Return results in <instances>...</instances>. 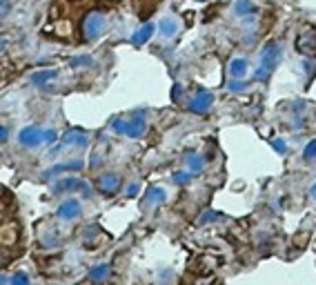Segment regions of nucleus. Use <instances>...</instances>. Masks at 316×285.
<instances>
[{"instance_id":"nucleus-1","label":"nucleus","mask_w":316,"mask_h":285,"mask_svg":"<svg viewBox=\"0 0 316 285\" xmlns=\"http://www.w3.org/2000/svg\"><path fill=\"white\" fill-rule=\"evenodd\" d=\"M281 63V45L279 43H267L261 52V65H258L254 78L256 80H267L274 74V69Z\"/></svg>"},{"instance_id":"nucleus-2","label":"nucleus","mask_w":316,"mask_h":285,"mask_svg":"<svg viewBox=\"0 0 316 285\" xmlns=\"http://www.w3.org/2000/svg\"><path fill=\"white\" fill-rule=\"evenodd\" d=\"M145 127H147V123H145V111L134 114L132 120L118 118V120L111 123V130L116 134H123V136H129V138H140L145 134Z\"/></svg>"},{"instance_id":"nucleus-3","label":"nucleus","mask_w":316,"mask_h":285,"mask_svg":"<svg viewBox=\"0 0 316 285\" xmlns=\"http://www.w3.org/2000/svg\"><path fill=\"white\" fill-rule=\"evenodd\" d=\"M107 29V18L100 11H89L83 20V36L85 40H96Z\"/></svg>"},{"instance_id":"nucleus-4","label":"nucleus","mask_w":316,"mask_h":285,"mask_svg":"<svg viewBox=\"0 0 316 285\" xmlns=\"http://www.w3.org/2000/svg\"><path fill=\"white\" fill-rule=\"evenodd\" d=\"M89 143L87 134L83 130H69L63 134V138H60V145H56L52 149V154H58L63 152V149H76V147H85V145Z\"/></svg>"},{"instance_id":"nucleus-5","label":"nucleus","mask_w":316,"mask_h":285,"mask_svg":"<svg viewBox=\"0 0 316 285\" xmlns=\"http://www.w3.org/2000/svg\"><path fill=\"white\" fill-rule=\"evenodd\" d=\"M296 49L303 56H314L316 54V27H305L301 36L296 38Z\"/></svg>"},{"instance_id":"nucleus-6","label":"nucleus","mask_w":316,"mask_h":285,"mask_svg":"<svg viewBox=\"0 0 316 285\" xmlns=\"http://www.w3.org/2000/svg\"><path fill=\"white\" fill-rule=\"evenodd\" d=\"M96 187H98V192L105 194V196H114L118 189H121V176L111 174V172L100 174L98 178H96Z\"/></svg>"},{"instance_id":"nucleus-7","label":"nucleus","mask_w":316,"mask_h":285,"mask_svg":"<svg viewBox=\"0 0 316 285\" xmlns=\"http://www.w3.org/2000/svg\"><path fill=\"white\" fill-rule=\"evenodd\" d=\"M214 103V96L210 92H205V89H199V92H194V96L189 100V111H194V114H207Z\"/></svg>"},{"instance_id":"nucleus-8","label":"nucleus","mask_w":316,"mask_h":285,"mask_svg":"<svg viewBox=\"0 0 316 285\" xmlns=\"http://www.w3.org/2000/svg\"><path fill=\"white\" fill-rule=\"evenodd\" d=\"M43 134H45V130H41V127H36V125L22 127L18 134V141H20V145H25V147H38V145H43Z\"/></svg>"},{"instance_id":"nucleus-9","label":"nucleus","mask_w":316,"mask_h":285,"mask_svg":"<svg viewBox=\"0 0 316 285\" xmlns=\"http://www.w3.org/2000/svg\"><path fill=\"white\" fill-rule=\"evenodd\" d=\"M56 216L60 221H74L76 216H81V200L78 198H65L56 210Z\"/></svg>"},{"instance_id":"nucleus-10","label":"nucleus","mask_w":316,"mask_h":285,"mask_svg":"<svg viewBox=\"0 0 316 285\" xmlns=\"http://www.w3.org/2000/svg\"><path fill=\"white\" fill-rule=\"evenodd\" d=\"M78 170H83V160H69V163H63V165H54L52 170H47L43 176L49 178L54 174H60V172H78Z\"/></svg>"},{"instance_id":"nucleus-11","label":"nucleus","mask_w":316,"mask_h":285,"mask_svg":"<svg viewBox=\"0 0 316 285\" xmlns=\"http://www.w3.org/2000/svg\"><path fill=\"white\" fill-rule=\"evenodd\" d=\"M85 183H81L78 178H60L58 183H54V192H74V189H83Z\"/></svg>"},{"instance_id":"nucleus-12","label":"nucleus","mask_w":316,"mask_h":285,"mask_svg":"<svg viewBox=\"0 0 316 285\" xmlns=\"http://www.w3.org/2000/svg\"><path fill=\"white\" fill-rule=\"evenodd\" d=\"M154 29H156L154 25H145L143 29H140V31H136V33H134V36H132V43L136 45V47H143V45L147 43L151 36H154Z\"/></svg>"},{"instance_id":"nucleus-13","label":"nucleus","mask_w":316,"mask_h":285,"mask_svg":"<svg viewBox=\"0 0 316 285\" xmlns=\"http://www.w3.org/2000/svg\"><path fill=\"white\" fill-rule=\"evenodd\" d=\"M145 198H147L145 205H161V203H165L167 194H165V189H161V187H151V189H147V196Z\"/></svg>"},{"instance_id":"nucleus-14","label":"nucleus","mask_w":316,"mask_h":285,"mask_svg":"<svg viewBox=\"0 0 316 285\" xmlns=\"http://www.w3.org/2000/svg\"><path fill=\"white\" fill-rule=\"evenodd\" d=\"M203 167H205V158H203L201 154H187V170L191 174H201Z\"/></svg>"},{"instance_id":"nucleus-15","label":"nucleus","mask_w":316,"mask_h":285,"mask_svg":"<svg viewBox=\"0 0 316 285\" xmlns=\"http://www.w3.org/2000/svg\"><path fill=\"white\" fill-rule=\"evenodd\" d=\"M247 71V60L245 58H234L229 63V76L232 78H243Z\"/></svg>"},{"instance_id":"nucleus-16","label":"nucleus","mask_w":316,"mask_h":285,"mask_svg":"<svg viewBox=\"0 0 316 285\" xmlns=\"http://www.w3.org/2000/svg\"><path fill=\"white\" fill-rule=\"evenodd\" d=\"M56 76H58V71H56V69H47V71H38V74H31L29 80L33 83V85H47V83L54 80Z\"/></svg>"},{"instance_id":"nucleus-17","label":"nucleus","mask_w":316,"mask_h":285,"mask_svg":"<svg viewBox=\"0 0 316 285\" xmlns=\"http://www.w3.org/2000/svg\"><path fill=\"white\" fill-rule=\"evenodd\" d=\"M158 29H161V33L165 38H172L174 33L178 31V22L174 18H165V20H161V27H158Z\"/></svg>"},{"instance_id":"nucleus-18","label":"nucleus","mask_w":316,"mask_h":285,"mask_svg":"<svg viewBox=\"0 0 316 285\" xmlns=\"http://www.w3.org/2000/svg\"><path fill=\"white\" fill-rule=\"evenodd\" d=\"M107 274H109V265L107 263H100V265H94L92 272H89V278L92 281H105Z\"/></svg>"},{"instance_id":"nucleus-19","label":"nucleus","mask_w":316,"mask_h":285,"mask_svg":"<svg viewBox=\"0 0 316 285\" xmlns=\"http://www.w3.org/2000/svg\"><path fill=\"white\" fill-rule=\"evenodd\" d=\"M234 9H236V14H239V16H247V14H252V11H254L250 0H236V7Z\"/></svg>"},{"instance_id":"nucleus-20","label":"nucleus","mask_w":316,"mask_h":285,"mask_svg":"<svg viewBox=\"0 0 316 285\" xmlns=\"http://www.w3.org/2000/svg\"><path fill=\"white\" fill-rule=\"evenodd\" d=\"M191 176H194V174H191V172L187 170V172H174V181H176L178 183V185H185V183H189V178Z\"/></svg>"},{"instance_id":"nucleus-21","label":"nucleus","mask_w":316,"mask_h":285,"mask_svg":"<svg viewBox=\"0 0 316 285\" xmlns=\"http://www.w3.org/2000/svg\"><path fill=\"white\" fill-rule=\"evenodd\" d=\"M56 138H58V132H56V130H52V127H49V130H45V134H43V143L45 145H54Z\"/></svg>"},{"instance_id":"nucleus-22","label":"nucleus","mask_w":316,"mask_h":285,"mask_svg":"<svg viewBox=\"0 0 316 285\" xmlns=\"http://www.w3.org/2000/svg\"><path fill=\"white\" fill-rule=\"evenodd\" d=\"M303 158H305V160L316 158V141H309V143H307L305 152H303Z\"/></svg>"},{"instance_id":"nucleus-23","label":"nucleus","mask_w":316,"mask_h":285,"mask_svg":"<svg viewBox=\"0 0 316 285\" xmlns=\"http://www.w3.org/2000/svg\"><path fill=\"white\" fill-rule=\"evenodd\" d=\"M71 67H85V65H92V58L89 56H78V58H71L69 60Z\"/></svg>"},{"instance_id":"nucleus-24","label":"nucleus","mask_w":316,"mask_h":285,"mask_svg":"<svg viewBox=\"0 0 316 285\" xmlns=\"http://www.w3.org/2000/svg\"><path fill=\"white\" fill-rule=\"evenodd\" d=\"M218 216H221V214H216V212H205V214L201 216L199 223H214V221H218Z\"/></svg>"},{"instance_id":"nucleus-25","label":"nucleus","mask_w":316,"mask_h":285,"mask_svg":"<svg viewBox=\"0 0 316 285\" xmlns=\"http://www.w3.org/2000/svg\"><path fill=\"white\" fill-rule=\"evenodd\" d=\"M138 189H140L138 183H132V185L127 187V198H134V196H136V194H138Z\"/></svg>"},{"instance_id":"nucleus-26","label":"nucleus","mask_w":316,"mask_h":285,"mask_svg":"<svg viewBox=\"0 0 316 285\" xmlns=\"http://www.w3.org/2000/svg\"><path fill=\"white\" fill-rule=\"evenodd\" d=\"M272 147H274L279 154H285V152H287V147H285L283 141H272Z\"/></svg>"},{"instance_id":"nucleus-27","label":"nucleus","mask_w":316,"mask_h":285,"mask_svg":"<svg viewBox=\"0 0 316 285\" xmlns=\"http://www.w3.org/2000/svg\"><path fill=\"white\" fill-rule=\"evenodd\" d=\"M172 96H174V100H180V96H183V87H180V85H174Z\"/></svg>"},{"instance_id":"nucleus-28","label":"nucleus","mask_w":316,"mask_h":285,"mask_svg":"<svg viewBox=\"0 0 316 285\" xmlns=\"http://www.w3.org/2000/svg\"><path fill=\"white\" fill-rule=\"evenodd\" d=\"M229 89L239 92V89H245V83H229Z\"/></svg>"},{"instance_id":"nucleus-29","label":"nucleus","mask_w":316,"mask_h":285,"mask_svg":"<svg viewBox=\"0 0 316 285\" xmlns=\"http://www.w3.org/2000/svg\"><path fill=\"white\" fill-rule=\"evenodd\" d=\"M0 138H3V143L7 141V125H3V127H0Z\"/></svg>"},{"instance_id":"nucleus-30","label":"nucleus","mask_w":316,"mask_h":285,"mask_svg":"<svg viewBox=\"0 0 316 285\" xmlns=\"http://www.w3.org/2000/svg\"><path fill=\"white\" fill-rule=\"evenodd\" d=\"M309 194H312V198L316 200V183H314V185H312V189H309Z\"/></svg>"},{"instance_id":"nucleus-31","label":"nucleus","mask_w":316,"mask_h":285,"mask_svg":"<svg viewBox=\"0 0 316 285\" xmlns=\"http://www.w3.org/2000/svg\"><path fill=\"white\" fill-rule=\"evenodd\" d=\"M7 5H9V0H3V7H7Z\"/></svg>"},{"instance_id":"nucleus-32","label":"nucleus","mask_w":316,"mask_h":285,"mask_svg":"<svg viewBox=\"0 0 316 285\" xmlns=\"http://www.w3.org/2000/svg\"><path fill=\"white\" fill-rule=\"evenodd\" d=\"M109 3H118V0H109Z\"/></svg>"}]
</instances>
